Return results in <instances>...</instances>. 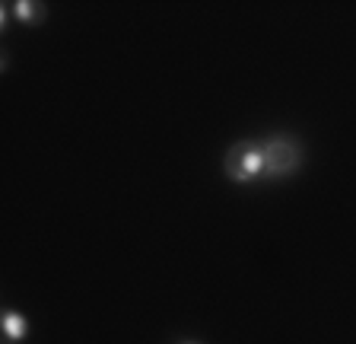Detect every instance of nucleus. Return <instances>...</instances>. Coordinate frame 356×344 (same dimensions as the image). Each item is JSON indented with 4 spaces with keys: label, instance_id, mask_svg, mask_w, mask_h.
<instances>
[{
    "label": "nucleus",
    "instance_id": "f257e3e1",
    "mask_svg": "<svg viewBox=\"0 0 356 344\" xmlns=\"http://www.w3.org/2000/svg\"><path fill=\"white\" fill-rule=\"evenodd\" d=\"M264 150V175L267 179H286L302 166V147L293 137H270L261 143Z\"/></svg>",
    "mask_w": 356,
    "mask_h": 344
},
{
    "label": "nucleus",
    "instance_id": "f03ea898",
    "mask_svg": "<svg viewBox=\"0 0 356 344\" xmlns=\"http://www.w3.org/2000/svg\"><path fill=\"white\" fill-rule=\"evenodd\" d=\"M222 166H226V175H229L232 182H252L258 179V175H264V150H261V143H236L232 150H226V159H222Z\"/></svg>",
    "mask_w": 356,
    "mask_h": 344
},
{
    "label": "nucleus",
    "instance_id": "7ed1b4c3",
    "mask_svg": "<svg viewBox=\"0 0 356 344\" xmlns=\"http://www.w3.org/2000/svg\"><path fill=\"white\" fill-rule=\"evenodd\" d=\"M0 329H3V335H7V341H22V338L29 335V319H22L19 313H13V309H7V313L0 315Z\"/></svg>",
    "mask_w": 356,
    "mask_h": 344
},
{
    "label": "nucleus",
    "instance_id": "20e7f679",
    "mask_svg": "<svg viewBox=\"0 0 356 344\" xmlns=\"http://www.w3.org/2000/svg\"><path fill=\"white\" fill-rule=\"evenodd\" d=\"M42 3H29V0H16L13 3V13L19 23H38L42 19Z\"/></svg>",
    "mask_w": 356,
    "mask_h": 344
},
{
    "label": "nucleus",
    "instance_id": "39448f33",
    "mask_svg": "<svg viewBox=\"0 0 356 344\" xmlns=\"http://www.w3.org/2000/svg\"><path fill=\"white\" fill-rule=\"evenodd\" d=\"M185 344H200V341H185Z\"/></svg>",
    "mask_w": 356,
    "mask_h": 344
}]
</instances>
